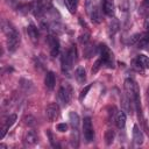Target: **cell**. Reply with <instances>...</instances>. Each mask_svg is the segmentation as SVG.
I'll return each instance as SVG.
<instances>
[{
	"label": "cell",
	"instance_id": "1",
	"mask_svg": "<svg viewBox=\"0 0 149 149\" xmlns=\"http://www.w3.org/2000/svg\"><path fill=\"white\" fill-rule=\"evenodd\" d=\"M85 6H86L87 15L91 19V21L94 23H100L101 22V13H100V8H99L97 0H86Z\"/></svg>",
	"mask_w": 149,
	"mask_h": 149
},
{
	"label": "cell",
	"instance_id": "2",
	"mask_svg": "<svg viewBox=\"0 0 149 149\" xmlns=\"http://www.w3.org/2000/svg\"><path fill=\"white\" fill-rule=\"evenodd\" d=\"M99 55H100L99 58L102 61V63L107 68H114V56L107 45H105V44L99 45Z\"/></svg>",
	"mask_w": 149,
	"mask_h": 149
},
{
	"label": "cell",
	"instance_id": "3",
	"mask_svg": "<svg viewBox=\"0 0 149 149\" xmlns=\"http://www.w3.org/2000/svg\"><path fill=\"white\" fill-rule=\"evenodd\" d=\"M125 91H126L127 97H128V98L130 99V101L134 104V99H135L137 95H140V90H139L137 84H136L133 79L127 78V79L125 80Z\"/></svg>",
	"mask_w": 149,
	"mask_h": 149
},
{
	"label": "cell",
	"instance_id": "4",
	"mask_svg": "<svg viewBox=\"0 0 149 149\" xmlns=\"http://www.w3.org/2000/svg\"><path fill=\"white\" fill-rule=\"evenodd\" d=\"M71 87L69 85H62L61 88L58 90V93H57V99H58V102H61L63 106H66L69 102H70V99H71Z\"/></svg>",
	"mask_w": 149,
	"mask_h": 149
},
{
	"label": "cell",
	"instance_id": "5",
	"mask_svg": "<svg viewBox=\"0 0 149 149\" xmlns=\"http://www.w3.org/2000/svg\"><path fill=\"white\" fill-rule=\"evenodd\" d=\"M83 130H84V137H85L86 142H92L94 140V130H93L91 118H88V116L87 118H84Z\"/></svg>",
	"mask_w": 149,
	"mask_h": 149
},
{
	"label": "cell",
	"instance_id": "6",
	"mask_svg": "<svg viewBox=\"0 0 149 149\" xmlns=\"http://www.w3.org/2000/svg\"><path fill=\"white\" fill-rule=\"evenodd\" d=\"M58 114H59V107H58V105L56 102H51V104H49L47 106V108H45V115H47V118H48L49 121L56 120L57 116H58Z\"/></svg>",
	"mask_w": 149,
	"mask_h": 149
},
{
	"label": "cell",
	"instance_id": "7",
	"mask_svg": "<svg viewBox=\"0 0 149 149\" xmlns=\"http://www.w3.org/2000/svg\"><path fill=\"white\" fill-rule=\"evenodd\" d=\"M19 43H20V35L17 31L10 36H7V48L9 51L12 52L15 51L19 47Z\"/></svg>",
	"mask_w": 149,
	"mask_h": 149
},
{
	"label": "cell",
	"instance_id": "8",
	"mask_svg": "<svg viewBox=\"0 0 149 149\" xmlns=\"http://www.w3.org/2000/svg\"><path fill=\"white\" fill-rule=\"evenodd\" d=\"M48 44L50 47V54L52 57H56L59 52V41L55 36H48Z\"/></svg>",
	"mask_w": 149,
	"mask_h": 149
},
{
	"label": "cell",
	"instance_id": "9",
	"mask_svg": "<svg viewBox=\"0 0 149 149\" xmlns=\"http://www.w3.org/2000/svg\"><path fill=\"white\" fill-rule=\"evenodd\" d=\"M16 121V114H10L5 121H3V125H2V127H1V134H0V139H3V136L6 135V133H7V130L13 126V123Z\"/></svg>",
	"mask_w": 149,
	"mask_h": 149
},
{
	"label": "cell",
	"instance_id": "10",
	"mask_svg": "<svg viewBox=\"0 0 149 149\" xmlns=\"http://www.w3.org/2000/svg\"><path fill=\"white\" fill-rule=\"evenodd\" d=\"M61 66H62V71L64 72V73H69V71H70V69L72 68V64H73V62L71 61V58H70V56H69V54H68V51L66 52H64L63 55H62V58H61Z\"/></svg>",
	"mask_w": 149,
	"mask_h": 149
},
{
	"label": "cell",
	"instance_id": "11",
	"mask_svg": "<svg viewBox=\"0 0 149 149\" xmlns=\"http://www.w3.org/2000/svg\"><path fill=\"white\" fill-rule=\"evenodd\" d=\"M44 84L47 86V88L49 90H52L55 87V84H56V77H55V73L52 71H48L45 73V78H44Z\"/></svg>",
	"mask_w": 149,
	"mask_h": 149
},
{
	"label": "cell",
	"instance_id": "12",
	"mask_svg": "<svg viewBox=\"0 0 149 149\" xmlns=\"http://www.w3.org/2000/svg\"><path fill=\"white\" fill-rule=\"evenodd\" d=\"M37 140H38V136L35 130H28L24 134V142L29 146H34L35 143H37Z\"/></svg>",
	"mask_w": 149,
	"mask_h": 149
},
{
	"label": "cell",
	"instance_id": "13",
	"mask_svg": "<svg viewBox=\"0 0 149 149\" xmlns=\"http://www.w3.org/2000/svg\"><path fill=\"white\" fill-rule=\"evenodd\" d=\"M133 140L136 144L143 143V134L137 125H134V127H133Z\"/></svg>",
	"mask_w": 149,
	"mask_h": 149
},
{
	"label": "cell",
	"instance_id": "14",
	"mask_svg": "<svg viewBox=\"0 0 149 149\" xmlns=\"http://www.w3.org/2000/svg\"><path fill=\"white\" fill-rule=\"evenodd\" d=\"M27 33H28V36L30 37V40H31L34 43L37 42V40H38V29H37V27H36L35 24L30 23V24L27 27Z\"/></svg>",
	"mask_w": 149,
	"mask_h": 149
},
{
	"label": "cell",
	"instance_id": "15",
	"mask_svg": "<svg viewBox=\"0 0 149 149\" xmlns=\"http://www.w3.org/2000/svg\"><path fill=\"white\" fill-rule=\"evenodd\" d=\"M102 10L106 15L108 16H113L114 15V3L112 0H104L102 3Z\"/></svg>",
	"mask_w": 149,
	"mask_h": 149
},
{
	"label": "cell",
	"instance_id": "16",
	"mask_svg": "<svg viewBox=\"0 0 149 149\" xmlns=\"http://www.w3.org/2000/svg\"><path fill=\"white\" fill-rule=\"evenodd\" d=\"M74 77L77 79V81L79 84H84L85 80H86V72H85V69L83 66H78L74 71Z\"/></svg>",
	"mask_w": 149,
	"mask_h": 149
},
{
	"label": "cell",
	"instance_id": "17",
	"mask_svg": "<svg viewBox=\"0 0 149 149\" xmlns=\"http://www.w3.org/2000/svg\"><path fill=\"white\" fill-rule=\"evenodd\" d=\"M126 120H127V116H126V113L123 111L119 112L116 114V118H115V123H116V127L119 129H122L126 125Z\"/></svg>",
	"mask_w": 149,
	"mask_h": 149
},
{
	"label": "cell",
	"instance_id": "18",
	"mask_svg": "<svg viewBox=\"0 0 149 149\" xmlns=\"http://www.w3.org/2000/svg\"><path fill=\"white\" fill-rule=\"evenodd\" d=\"M49 30L52 34L58 35V34H62L64 31V26L62 23H59V22H51L49 24Z\"/></svg>",
	"mask_w": 149,
	"mask_h": 149
},
{
	"label": "cell",
	"instance_id": "19",
	"mask_svg": "<svg viewBox=\"0 0 149 149\" xmlns=\"http://www.w3.org/2000/svg\"><path fill=\"white\" fill-rule=\"evenodd\" d=\"M69 120H70V123H71L72 128L78 129V126H79V115L76 112H70Z\"/></svg>",
	"mask_w": 149,
	"mask_h": 149
},
{
	"label": "cell",
	"instance_id": "20",
	"mask_svg": "<svg viewBox=\"0 0 149 149\" xmlns=\"http://www.w3.org/2000/svg\"><path fill=\"white\" fill-rule=\"evenodd\" d=\"M114 137H115V133H114V130H112V129H107V130L105 132V143H106L107 146H109V144L113 143Z\"/></svg>",
	"mask_w": 149,
	"mask_h": 149
},
{
	"label": "cell",
	"instance_id": "21",
	"mask_svg": "<svg viewBox=\"0 0 149 149\" xmlns=\"http://www.w3.org/2000/svg\"><path fill=\"white\" fill-rule=\"evenodd\" d=\"M149 44V33H146V34H142L141 36H140V40H139V42H137V47L139 48H144L146 45H148Z\"/></svg>",
	"mask_w": 149,
	"mask_h": 149
},
{
	"label": "cell",
	"instance_id": "22",
	"mask_svg": "<svg viewBox=\"0 0 149 149\" xmlns=\"http://www.w3.org/2000/svg\"><path fill=\"white\" fill-rule=\"evenodd\" d=\"M119 28H120V24H119V21L116 20V19H112V21H111V23H109V35L111 36H113L118 30H119Z\"/></svg>",
	"mask_w": 149,
	"mask_h": 149
},
{
	"label": "cell",
	"instance_id": "23",
	"mask_svg": "<svg viewBox=\"0 0 149 149\" xmlns=\"http://www.w3.org/2000/svg\"><path fill=\"white\" fill-rule=\"evenodd\" d=\"M77 3H78V0H65V6H66V8L69 9V12L71 14L76 13Z\"/></svg>",
	"mask_w": 149,
	"mask_h": 149
},
{
	"label": "cell",
	"instance_id": "24",
	"mask_svg": "<svg viewBox=\"0 0 149 149\" xmlns=\"http://www.w3.org/2000/svg\"><path fill=\"white\" fill-rule=\"evenodd\" d=\"M136 59L139 61V63H140L144 69H148V68H149V57H148V56H146V55H139Z\"/></svg>",
	"mask_w": 149,
	"mask_h": 149
},
{
	"label": "cell",
	"instance_id": "25",
	"mask_svg": "<svg viewBox=\"0 0 149 149\" xmlns=\"http://www.w3.org/2000/svg\"><path fill=\"white\" fill-rule=\"evenodd\" d=\"M72 134H71V146L72 147H78V141H79V136H78V129L72 128Z\"/></svg>",
	"mask_w": 149,
	"mask_h": 149
},
{
	"label": "cell",
	"instance_id": "26",
	"mask_svg": "<svg viewBox=\"0 0 149 149\" xmlns=\"http://www.w3.org/2000/svg\"><path fill=\"white\" fill-rule=\"evenodd\" d=\"M23 122H24V125L28 126V127H34V126L36 125V119H35L33 115H26V116L23 118Z\"/></svg>",
	"mask_w": 149,
	"mask_h": 149
},
{
	"label": "cell",
	"instance_id": "27",
	"mask_svg": "<svg viewBox=\"0 0 149 149\" xmlns=\"http://www.w3.org/2000/svg\"><path fill=\"white\" fill-rule=\"evenodd\" d=\"M68 54H69L71 61L74 63V61L77 59V49H76V47H74V45H71L70 49L68 50Z\"/></svg>",
	"mask_w": 149,
	"mask_h": 149
},
{
	"label": "cell",
	"instance_id": "28",
	"mask_svg": "<svg viewBox=\"0 0 149 149\" xmlns=\"http://www.w3.org/2000/svg\"><path fill=\"white\" fill-rule=\"evenodd\" d=\"M91 86H92L91 84H90V85H86V86L80 91V93H79V101H83V100H84V98L86 97L87 92L91 90Z\"/></svg>",
	"mask_w": 149,
	"mask_h": 149
},
{
	"label": "cell",
	"instance_id": "29",
	"mask_svg": "<svg viewBox=\"0 0 149 149\" xmlns=\"http://www.w3.org/2000/svg\"><path fill=\"white\" fill-rule=\"evenodd\" d=\"M104 63H102V61L99 58V59H97L95 62H94V64H93V68H92V70H91V72L94 74V73H97L98 72V70L101 68V65H102Z\"/></svg>",
	"mask_w": 149,
	"mask_h": 149
},
{
	"label": "cell",
	"instance_id": "30",
	"mask_svg": "<svg viewBox=\"0 0 149 149\" xmlns=\"http://www.w3.org/2000/svg\"><path fill=\"white\" fill-rule=\"evenodd\" d=\"M47 135H48V137H49V142H50V144L54 147V148H56V147H59L56 142H55V140H54V135H52V133L50 132V130H47Z\"/></svg>",
	"mask_w": 149,
	"mask_h": 149
},
{
	"label": "cell",
	"instance_id": "31",
	"mask_svg": "<svg viewBox=\"0 0 149 149\" xmlns=\"http://www.w3.org/2000/svg\"><path fill=\"white\" fill-rule=\"evenodd\" d=\"M132 64H133L132 66H133V68H134L136 71H143V69H144V68H143V66H142V65L139 63V61H137V59H134Z\"/></svg>",
	"mask_w": 149,
	"mask_h": 149
},
{
	"label": "cell",
	"instance_id": "32",
	"mask_svg": "<svg viewBox=\"0 0 149 149\" xmlns=\"http://www.w3.org/2000/svg\"><path fill=\"white\" fill-rule=\"evenodd\" d=\"M140 36H141V34H135V35H133V36L129 38V44H137V42H139V40H140Z\"/></svg>",
	"mask_w": 149,
	"mask_h": 149
},
{
	"label": "cell",
	"instance_id": "33",
	"mask_svg": "<svg viewBox=\"0 0 149 149\" xmlns=\"http://www.w3.org/2000/svg\"><path fill=\"white\" fill-rule=\"evenodd\" d=\"M56 128H57V130H58V132L64 133V132H66V130H68V125H66V123H64V122H62V123H58V125L56 126Z\"/></svg>",
	"mask_w": 149,
	"mask_h": 149
},
{
	"label": "cell",
	"instance_id": "34",
	"mask_svg": "<svg viewBox=\"0 0 149 149\" xmlns=\"http://www.w3.org/2000/svg\"><path fill=\"white\" fill-rule=\"evenodd\" d=\"M6 3L13 8H16L20 5V0H6Z\"/></svg>",
	"mask_w": 149,
	"mask_h": 149
},
{
	"label": "cell",
	"instance_id": "35",
	"mask_svg": "<svg viewBox=\"0 0 149 149\" xmlns=\"http://www.w3.org/2000/svg\"><path fill=\"white\" fill-rule=\"evenodd\" d=\"M88 40H90V34H88V33L81 34V35H80V37H79V41H80L81 43H86Z\"/></svg>",
	"mask_w": 149,
	"mask_h": 149
},
{
	"label": "cell",
	"instance_id": "36",
	"mask_svg": "<svg viewBox=\"0 0 149 149\" xmlns=\"http://www.w3.org/2000/svg\"><path fill=\"white\" fill-rule=\"evenodd\" d=\"M143 5H144L147 8H149V0H143Z\"/></svg>",
	"mask_w": 149,
	"mask_h": 149
},
{
	"label": "cell",
	"instance_id": "37",
	"mask_svg": "<svg viewBox=\"0 0 149 149\" xmlns=\"http://www.w3.org/2000/svg\"><path fill=\"white\" fill-rule=\"evenodd\" d=\"M146 28H147V30H148V33H149V17H148V20L146 21Z\"/></svg>",
	"mask_w": 149,
	"mask_h": 149
},
{
	"label": "cell",
	"instance_id": "38",
	"mask_svg": "<svg viewBox=\"0 0 149 149\" xmlns=\"http://www.w3.org/2000/svg\"><path fill=\"white\" fill-rule=\"evenodd\" d=\"M147 100H148V104H149V86L147 87Z\"/></svg>",
	"mask_w": 149,
	"mask_h": 149
},
{
	"label": "cell",
	"instance_id": "39",
	"mask_svg": "<svg viewBox=\"0 0 149 149\" xmlns=\"http://www.w3.org/2000/svg\"><path fill=\"white\" fill-rule=\"evenodd\" d=\"M147 132H148V135H149V128H148V129H147Z\"/></svg>",
	"mask_w": 149,
	"mask_h": 149
}]
</instances>
